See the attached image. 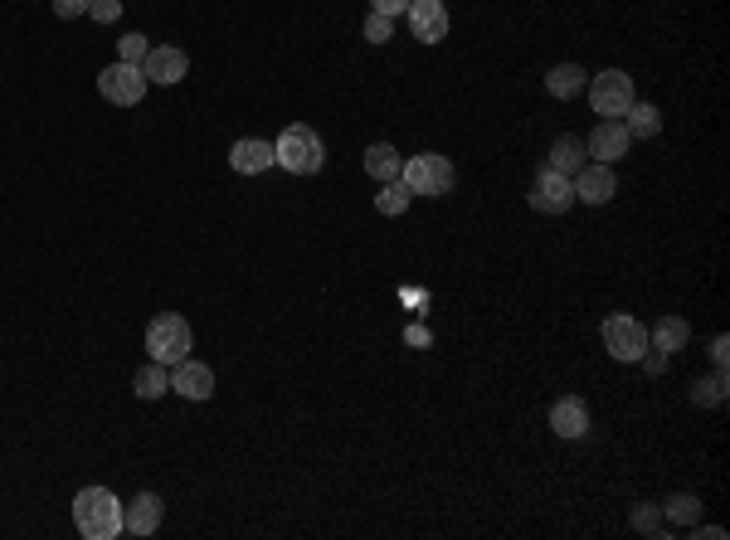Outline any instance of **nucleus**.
<instances>
[{
  "label": "nucleus",
  "instance_id": "obj_25",
  "mask_svg": "<svg viewBox=\"0 0 730 540\" xmlns=\"http://www.w3.org/2000/svg\"><path fill=\"white\" fill-rule=\"evenodd\" d=\"M633 531H638V536H667V516H662V506H653V502L633 506Z\"/></svg>",
  "mask_w": 730,
  "mask_h": 540
},
{
  "label": "nucleus",
  "instance_id": "obj_13",
  "mask_svg": "<svg viewBox=\"0 0 730 540\" xmlns=\"http://www.w3.org/2000/svg\"><path fill=\"white\" fill-rule=\"evenodd\" d=\"M161 497H151V492H142V497H132V502L122 506V531H132V536H156V526H161Z\"/></svg>",
  "mask_w": 730,
  "mask_h": 540
},
{
  "label": "nucleus",
  "instance_id": "obj_28",
  "mask_svg": "<svg viewBox=\"0 0 730 540\" xmlns=\"http://www.w3.org/2000/svg\"><path fill=\"white\" fill-rule=\"evenodd\" d=\"M146 49H151V44H146V35H122V49H117V59H122V64H137V69H142Z\"/></svg>",
  "mask_w": 730,
  "mask_h": 540
},
{
  "label": "nucleus",
  "instance_id": "obj_6",
  "mask_svg": "<svg viewBox=\"0 0 730 540\" xmlns=\"http://www.w3.org/2000/svg\"><path fill=\"white\" fill-rule=\"evenodd\" d=\"M98 93L108 98V103H117V108H137L146 98V73L137 69V64H108V69L98 73Z\"/></svg>",
  "mask_w": 730,
  "mask_h": 540
},
{
  "label": "nucleus",
  "instance_id": "obj_31",
  "mask_svg": "<svg viewBox=\"0 0 730 540\" xmlns=\"http://www.w3.org/2000/svg\"><path fill=\"white\" fill-rule=\"evenodd\" d=\"M370 10H380V15H390V20H395V15L409 10V0H370Z\"/></svg>",
  "mask_w": 730,
  "mask_h": 540
},
{
  "label": "nucleus",
  "instance_id": "obj_7",
  "mask_svg": "<svg viewBox=\"0 0 730 540\" xmlns=\"http://www.w3.org/2000/svg\"><path fill=\"white\" fill-rule=\"evenodd\" d=\"M604 346H609L614 360H638L648 351V326L638 322V317H628V312H614L604 322Z\"/></svg>",
  "mask_w": 730,
  "mask_h": 540
},
{
  "label": "nucleus",
  "instance_id": "obj_33",
  "mask_svg": "<svg viewBox=\"0 0 730 540\" xmlns=\"http://www.w3.org/2000/svg\"><path fill=\"white\" fill-rule=\"evenodd\" d=\"M726 356H730V341H726V336H716V341H711V360L726 370Z\"/></svg>",
  "mask_w": 730,
  "mask_h": 540
},
{
  "label": "nucleus",
  "instance_id": "obj_15",
  "mask_svg": "<svg viewBox=\"0 0 730 540\" xmlns=\"http://www.w3.org/2000/svg\"><path fill=\"white\" fill-rule=\"evenodd\" d=\"M550 429L560 433V438H580L589 429V409H584L580 395H560L550 404Z\"/></svg>",
  "mask_w": 730,
  "mask_h": 540
},
{
  "label": "nucleus",
  "instance_id": "obj_34",
  "mask_svg": "<svg viewBox=\"0 0 730 540\" xmlns=\"http://www.w3.org/2000/svg\"><path fill=\"white\" fill-rule=\"evenodd\" d=\"M696 536H706V540H726V526H696Z\"/></svg>",
  "mask_w": 730,
  "mask_h": 540
},
{
  "label": "nucleus",
  "instance_id": "obj_18",
  "mask_svg": "<svg viewBox=\"0 0 730 540\" xmlns=\"http://www.w3.org/2000/svg\"><path fill=\"white\" fill-rule=\"evenodd\" d=\"M687 341H692V326L682 322V317H662V322L648 331V346H657L662 356H677Z\"/></svg>",
  "mask_w": 730,
  "mask_h": 540
},
{
  "label": "nucleus",
  "instance_id": "obj_5",
  "mask_svg": "<svg viewBox=\"0 0 730 540\" xmlns=\"http://www.w3.org/2000/svg\"><path fill=\"white\" fill-rule=\"evenodd\" d=\"M633 103H638V98H633V78L623 69H604L594 83H589V108L599 112V117H623Z\"/></svg>",
  "mask_w": 730,
  "mask_h": 540
},
{
  "label": "nucleus",
  "instance_id": "obj_30",
  "mask_svg": "<svg viewBox=\"0 0 730 540\" xmlns=\"http://www.w3.org/2000/svg\"><path fill=\"white\" fill-rule=\"evenodd\" d=\"M88 5L93 0H54V15L59 20H78V15H88Z\"/></svg>",
  "mask_w": 730,
  "mask_h": 540
},
{
  "label": "nucleus",
  "instance_id": "obj_29",
  "mask_svg": "<svg viewBox=\"0 0 730 540\" xmlns=\"http://www.w3.org/2000/svg\"><path fill=\"white\" fill-rule=\"evenodd\" d=\"M117 15H122V0H93L88 5V20H98V25H117Z\"/></svg>",
  "mask_w": 730,
  "mask_h": 540
},
{
  "label": "nucleus",
  "instance_id": "obj_27",
  "mask_svg": "<svg viewBox=\"0 0 730 540\" xmlns=\"http://www.w3.org/2000/svg\"><path fill=\"white\" fill-rule=\"evenodd\" d=\"M365 39H370V44L395 39V20H390V15H380V10H370V15H365Z\"/></svg>",
  "mask_w": 730,
  "mask_h": 540
},
{
  "label": "nucleus",
  "instance_id": "obj_8",
  "mask_svg": "<svg viewBox=\"0 0 730 540\" xmlns=\"http://www.w3.org/2000/svg\"><path fill=\"white\" fill-rule=\"evenodd\" d=\"M575 205V180L560 176V171H541L536 185H531V210H541V215H565Z\"/></svg>",
  "mask_w": 730,
  "mask_h": 540
},
{
  "label": "nucleus",
  "instance_id": "obj_11",
  "mask_svg": "<svg viewBox=\"0 0 730 540\" xmlns=\"http://www.w3.org/2000/svg\"><path fill=\"white\" fill-rule=\"evenodd\" d=\"M409 35L424 39V44H438V39L448 35V10H443V0H409Z\"/></svg>",
  "mask_w": 730,
  "mask_h": 540
},
{
  "label": "nucleus",
  "instance_id": "obj_16",
  "mask_svg": "<svg viewBox=\"0 0 730 540\" xmlns=\"http://www.w3.org/2000/svg\"><path fill=\"white\" fill-rule=\"evenodd\" d=\"M229 166H234L239 176H258V171H268V166H273V142H258V137L234 142V151H229Z\"/></svg>",
  "mask_w": 730,
  "mask_h": 540
},
{
  "label": "nucleus",
  "instance_id": "obj_21",
  "mask_svg": "<svg viewBox=\"0 0 730 540\" xmlns=\"http://www.w3.org/2000/svg\"><path fill=\"white\" fill-rule=\"evenodd\" d=\"M623 127H628V137L638 142V137H657L662 132V112L653 103H633V108L623 112Z\"/></svg>",
  "mask_w": 730,
  "mask_h": 540
},
{
  "label": "nucleus",
  "instance_id": "obj_9",
  "mask_svg": "<svg viewBox=\"0 0 730 540\" xmlns=\"http://www.w3.org/2000/svg\"><path fill=\"white\" fill-rule=\"evenodd\" d=\"M142 73H146V83L171 88V83H181L185 73H190V54L176 49V44H151L146 59H142Z\"/></svg>",
  "mask_w": 730,
  "mask_h": 540
},
{
  "label": "nucleus",
  "instance_id": "obj_19",
  "mask_svg": "<svg viewBox=\"0 0 730 540\" xmlns=\"http://www.w3.org/2000/svg\"><path fill=\"white\" fill-rule=\"evenodd\" d=\"M550 171H560V176H580L584 171V142L580 137H555V146H550Z\"/></svg>",
  "mask_w": 730,
  "mask_h": 540
},
{
  "label": "nucleus",
  "instance_id": "obj_12",
  "mask_svg": "<svg viewBox=\"0 0 730 540\" xmlns=\"http://www.w3.org/2000/svg\"><path fill=\"white\" fill-rule=\"evenodd\" d=\"M171 390L185 395V399H210L215 395V370L185 356L181 365H171Z\"/></svg>",
  "mask_w": 730,
  "mask_h": 540
},
{
  "label": "nucleus",
  "instance_id": "obj_2",
  "mask_svg": "<svg viewBox=\"0 0 730 540\" xmlns=\"http://www.w3.org/2000/svg\"><path fill=\"white\" fill-rule=\"evenodd\" d=\"M273 161L283 171H292V176H317L327 166V146H322V137L307 122H292V127H283V137L273 142Z\"/></svg>",
  "mask_w": 730,
  "mask_h": 540
},
{
  "label": "nucleus",
  "instance_id": "obj_3",
  "mask_svg": "<svg viewBox=\"0 0 730 540\" xmlns=\"http://www.w3.org/2000/svg\"><path fill=\"white\" fill-rule=\"evenodd\" d=\"M190 341H195L190 322L176 317V312H166V317H156V322L146 326V351H151L156 365H181L190 356Z\"/></svg>",
  "mask_w": 730,
  "mask_h": 540
},
{
  "label": "nucleus",
  "instance_id": "obj_17",
  "mask_svg": "<svg viewBox=\"0 0 730 540\" xmlns=\"http://www.w3.org/2000/svg\"><path fill=\"white\" fill-rule=\"evenodd\" d=\"M400 171H404V156L395 151L390 142H375V146H365V176L370 180H400Z\"/></svg>",
  "mask_w": 730,
  "mask_h": 540
},
{
  "label": "nucleus",
  "instance_id": "obj_14",
  "mask_svg": "<svg viewBox=\"0 0 730 540\" xmlns=\"http://www.w3.org/2000/svg\"><path fill=\"white\" fill-rule=\"evenodd\" d=\"M575 200H584V205H609L614 200V171L604 161L584 166L580 176H575Z\"/></svg>",
  "mask_w": 730,
  "mask_h": 540
},
{
  "label": "nucleus",
  "instance_id": "obj_24",
  "mask_svg": "<svg viewBox=\"0 0 730 540\" xmlns=\"http://www.w3.org/2000/svg\"><path fill=\"white\" fill-rule=\"evenodd\" d=\"M409 200H414V195H409V185H404V180H385V185H380V195H375V210H380V215H404V210H409Z\"/></svg>",
  "mask_w": 730,
  "mask_h": 540
},
{
  "label": "nucleus",
  "instance_id": "obj_22",
  "mask_svg": "<svg viewBox=\"0 0 730 540\" xmlns=\"http://www.w3.org/2000/svg\"><path fill=\"white\" fill-rule=\"evenodd\" d=\"M662 516H667V526H696L701 521V497L696 492H677V497L662 502Z\"/></svg>",
  "mask_w": 730,
  "mask_h": 540
},
{
  "label": "nucleus",
  "instance_id": "obj_4",
  "mask_svg": "<svg viewBox=\"0 0 730 540\" xmlns=\"http://www.w3.org/2000/svg\"><path fill=\"white\" fill-rule=\"evenodd\" d=\"M400 180L409 185V195H448L453 190V161L438 156V151H424V156H409L404 161Z\"/></svg>",
  "mask_w": 730,
  "mask_h": 540
},
{
  "label": "nucleus",
  "instance_id": "obj_1",
  "mask_svg": "<svg viewBox=\"0 0 730 540\" xmlns=\"http://www.w3.org/2000/svg\"><path fill=\"white\" fill-rule=\"evenodd\" d=\"M73 526L88 540H117L122 536V502L108 487H83L73 497Z\"/></svg>",
  "mask_w": 730,
  "mask_h": 540
},
{
  "label": "nucleus",
  "instance_id": "obj_23",
  "mask_svg": "<svg viewBox=\"0 0 730 540\" xmlns=\"http://www.w3.org/2000/svg\"><path fill=\"white\" fill-rule=\"evenodd\" d=\"M132 390L142 399H161L166 390H171V375H166V365H156V360H146L142 370L132 375Z\"/></svg>",
  "mask_w": 730,
  "mask_h": 540
},
{
  "label": "nucleus",
  "instance_id": "obj_26",
  "mask_svg": "<svg viewBox=\"0 0 730 540\" xmlns=\"http://www.w3.org/2000/svg\"><path fill=\"white\" fill-rule=\"evenodd\" d=\"M721 399H726V370H716L711 380L692 385V404H721Z\"/></svg>",
  "mask_w": 730,
  "mask_h": 540
},
{
  "label": "nucleus",
  "instance_id": "obj_10",
  "mask_svg": "<svg viewBox=\"0 0 730 540\" xmlns=\"http://www.w3.org/2000/svg\"><path fill=\"white\" fill-rule=\"evenodd\" d=\"M628 146H633V137H628V127H623V117H599V127L589 132V156L594 161H604V166H614V161H623L628 156Z\"/></svg>",
  "mask_w": 730,
  "mask_h": 540
},
{
  "label": "nucleus",
  "instance_id": "obj_32",
  "mask_svg": "<svg viewBox=\"0 0 730 540\" xmlns=\"http://www.w3.org/2000/svg\"><path fill=\"white\" fill-rule=\"evenodd\" d=\"M638 365H643L648 375H662V370H667V356H662V351H653V356L643 351V356H638Z\"/></svg>",
  "mask_w": 730,
  "mask_h": 540
},
{
  "label": "nucleus",
  "instance_id": "obj_20",
  "mask_svg": "<svg viewBox=\"0 0 730 540\" xmlns=\"http://www.w3.org/2000/svg\"><path fill=\"white\" fill-rule=\"evenodd\" d=\"M546 93L550 98H580L584 93V69L580 64H555L546 73Z\"/></svg>",
  "mask_w": 730,
  "mask_h": 540
}]
</instances>
